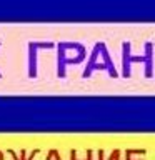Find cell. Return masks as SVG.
Wrapping results in <instances>:
<instances>
[{
  "mask_svg": "<svg viewBox=\"0 0 155 160\" xmlns=\"http://www.w3.org/2000/svg\"><path fill=\"white\" fill-rule=\"evenodd\" d=\"M130 43H123V77L130 75V62H145V77H152V43H145V57H130Z\"/></svg>",
  "mask_w": 155,
  "mask_h": 160,
  "instance_id": "obj_1",
  "label": "cell"
},
{
  "mask_svg": "<svg viewBox=\"0 0 155 160\" xmlns=\"http://www.w3.org/2000/svg\"><path fill=\"white\" fill-rule=\"evenodd\" d=\"M98 52H100V43H97V45H95V48H93L92 58H90V62H88V65H87V68H85V72H83V77H85V78H87L88 75L92 73V70H95V68H107L105 65H98V63H95V58H97Z\"/></svg>",
  "mask_w": 155,
  "mask_h": 160,
  "instance_id": "obj_2",
  "label": "cell"
},
{
  "mask_svg": "<svg viewBox=\"0 0 155 160\" xmlns=\"http://www.w3.org/2000/svg\"><path fill=\"white\" fill-rule=\"evenodd\" d=\"M38 47V42H32L28 43V48H30V62H28V75L30 77H35V72H37V62H35V50Z\"/></svg>",
  "mask_w": 155,
  "mask_h": 160,
  "instance_id": "obj_3",
  "label": "cell"
},
{
  "mask_svg": "<svg viewBox=\"0 0 155 160\" xmlns=\"http://www.w3.org/2000/svg\"><path fill=\"white\" fill-rule=\"evenodd\" d=\"M100 52H102V55H103V57H105V60H107V67H108V73L112 75V77H117V72H115V68H113V63H112V60H110L108 50L105 48V45H103V43L100 45Z\"/></svg>",
  "mask_w": 155,
  "mask_h": 160,
  "instance_id": "obj_4",
  "label": "cell"
},
{
  "mask_svg": "<svg viewBox=\"0 0 155 160\" xmlns=\"http://www.w3.org/2000/svg\"><path fill=\"white\" fill-rule=\"evenodd\" d=\"M0 77H2V73H0Z\"/></svg>",
  "mask_w": 155,
  "mask_h": 160,
  "instance_id": "obj_5",
  "label": "cell"
}]
</instances>
